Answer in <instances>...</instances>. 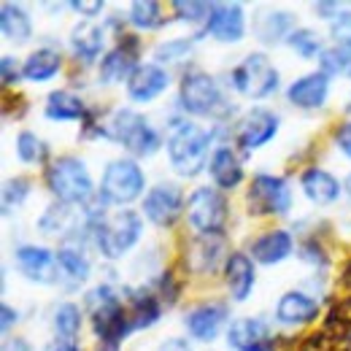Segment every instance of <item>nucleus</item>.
I'll return each instance as SVG.
<instances>
[{
  "mask_svg": "<svg viewBox=\"0 0 351 351\" xmlns=\"http://www.w3.org/2000/svg\"><path fill=\"white\" fill-rule=\"evenodd\" d=\"M214 135H217V130H206L195 122H186L178 117L171 119L168 130H165V149H168L171 168L184 178L200 173L211 162L208 152H211Z\"/></svg>",
  "mask_w": 351,
  "mask_h": 351,
  "instance_id": "obj_1",
  "label": "nucleus"
},
{
  "mask_svg": "<svg viewBox=\"0 0 351 351\" xmlns=\"http://www.w3.org/2000/svg\"><path fill=\"white\" fill-rule=\"evenodd\" d=\"M87 308L92 316V330L100 341V346L119 349L122 341L130 335L132 319L130 311L122 306L117 289L111 284H100L87 295Z\"/></svg>",
  "mask_w": 351,
  "mask_h": 351,
  "instance_id": "obj_2",
  "label": "nucleus"
},
{
  "mask_svg": "<svg viewBox=\"0 0 351 351\" xmlns=\"http://www.w3.org/2000/svg\"><path fill=\"white\" fill-rule=\"evenodd\" d=\"M143 238V219L130 208H122L117 214H106L103 208L97 211L92 224V241L97 252L106 260H122L132 246Z\"/></svg>",
  "mask_w": 351,
  "mask_h": 351,
  "instance_id": "obj_3",
  "label": "nucleus"
},
{
  "mask_svg": "<svg viewBox=\"0 0 351 351\" xmlns=\"http://www.w3.org/2000/svg\"><path fill=\"white\" fill-rule=\"evenodd\" d=\"M46 186L49 192L65 206H87L95 195V184L87 165L79 157H57L46 168Z\"/></svg>",
  "mask_w": 351,
  "mask_h": 351,
  "instance_id": "obj_4",
  "label": "nucleus"
},
{
  "mask_svg": "<svg viewBox=\"0 0 351 351\" xmlns=\"http://www.w3.org/2000/svg\"><path fill=\"white\" fill-rule=\"evenodd\" d=\"M178 106L189 117H224L230 111L219 82L203 71L184 73L178 84Z\"/></svg>",
  "mask_w": 351,
  "mask_h": 351,
  "instance_id": "obj_5",
  "label": "nucleus"
},
{
  "mask_svg": "<svg viewBox=\"0 0 351 351\" xmlns=\"http://www.w3.org/2000/svg\"><path fill=\"white\" fill-rule=\"evenodd\" d=\"M230 84L243 97L263 100L278 89V71L263 51H252L230 71Z\"/></svg>",
  "mask_w": 351,
  "mask_h": 351,
  "instance_id": "obj_6",
  "label": "nucleus"
},
{
  "mask_svg": "<svg viewBox=\"0 0 351 351\" xmlns=\"http://www.w3.org/2000/svg\"><path fill=\"white\" fill-rule=\"evenodd\" d=\"M186 221L197 235H224V227L230 219L227 200L214 186H197L186 197Z\"/></svg>",
  "mask_w": 351,
  "mask_h": 351,
  "instance_id": "obj_7",
  "label": "nucleus"
},
{
  "mask_svg": "<svg viewBox=\"0 0 351 351\" xmlns=\"http://www.w3.org/2000/svg\"><path fill=\"white\" fill-rule=\"evenodd\" d=\"M292 208V186L287 178L257 173L246 189V211L252 217H284Z\"/></svg>",
  "mask_w": 351,
  "mask_h": 351,
  "instance_id": "obj_8",
  "label": "nucleus"
},
{
  "mask_svg": "<svg viewBox=\"0 0 351 351\" xmlns=\"http://www.w3.org/2000/svg\"><path fill=\"white\" fill-rule=\"evenodd\" d=\"M143 186H146V176H143L141 165L135 160H130V157L114 160L103 171L100 197H103V203L128 206V203L138 200L143 195Z\"/></svg>",
  "mask_w": 351,
  "mask_h": 351,
  "instance_id": "obj_9",
  "label": "nucleus"
},
{
  "mask_svg": "<svg viewBox=\"0 0 351 351\" xmlns=\"http://www.w3.org/2000/svg\"><path fill=\"white\" fill-rule=\"evenodd\" d=\"M143 217L157 227H173L184 208V192L173 181H160L143 195Z\"/></svg>",
  "mask_w": 351,
  "mask_h": 351,
  "instance_id": "obj_10",
  "label": "nucleus"
},
{
  "mask_svg": "<svg viewBox=\"0 0 351 351\" xmlns=\"http://www.w3.org/2000/svg\"><path fill=\"white\" fill-rule=\"evenodd\" d=\"M227 346L232 351H276L278 338L267 322L257 319V316H243V319L230 322Z\"/></svg>",
  "mask_w": 351,
  "mask_h": 351,
  "instance_id": "obj_11",
  "label": "nucleus"
},
{
  "mask_svg": "<svg viewBox=\"0 0 351 351\" xmlns=\"http://www.w3.org/2000/svg\"><path fill=\"white\" fill-rule=\"evenodd\" d=\"M278 128H281V119H278L276 111H270V108H252L238 122L235 141H238V146L243 152H254V149H263L265 143H270L276 138Z\"/></svg>",
  "mask_w": 351,
  "mask_h": 351,
  "instance_id": "obj_12",
  "label": "nucleus"
},
{
  "mask_svg": "<svg viewBox=\"0 0 351 351\" xmlns=\"http://www.w3.org/2000/svg\"><path fill=\"white\" fill-rule=\"evenodd\" d=\"M135 46L138 38H132L130 33L122 36V41L108 49L97 65V82L100 84H122L130 82V76L135 73L138 62H135Z\"/></svg>",
  "mask_w": 351,
  "mask_h": 351,
  "instance_id": "obj_13",
  "label": "nucleus"
},
{
  "mask_svg": "<svg viewBox=\"0 0 351 351\" xmlns=\"http://www.w3.org/2000/svg\"><path fill=\"white\" fill-rule=\"evenodd\" d=\"M203 33L219 44H238L246 36V14L241 3H214Z\"/></svg>",
  "mask_w": 351,
  "mask_h": 351,
  "instance_id": "obj_14",
  "label": "nucleus"
},
{
  "mask_svg": "<svg viewBox=\"0 0 351 351\" xmlns=\"http://www.w3.org/2000/svg\"><path fill=\"white\" fill-rule=\"evenodd\" d=\"M14 260H16L19 273H22L27 281H36V284H54V281H60L57 254L44 249V246L22 243V246H16Z\"/></svg>",
  "mask_w": 351,
  "mask_h": 351,
  "instance_id": "obj_15",
  "label": "nucleus"
},
{
  "mask_svg": "<svg viewBox=\"0 0 351 351\" xmlns=\"http://www.w3.org/2000/svg\"><path fill=\"white\" fill-rule=\"evenodd\" d=\"M227 319H230L227 316V306H221V303H203V306H195L186 313L184 324H186V330H189V335L195 341L214 343L219 338V332L224 330Z\"/></svg>",
  "mask_w": 351,
  "mask_h": 351,
  "instance_id": "obj_16",
  "label": "nucleus"
},
{
  "mask_svg": "<svg viewBox=\"0 0 351 351\" xmlns=\"http://www.w3.org/2000/svg\"><path fill=\"white\" fill-rule=\"evenodd\" d=\"M168 84H171V76L162 65L143 62V65L135 68V73L128 82V97L132 103H152L168 89Z\"/></svg>",
  "mask_w": 351,
  "mask_h": 351,
  "instance_id": "obj_17",
  "label": "nucleus"
},
{
  "mask_svg": "<svg viewBox=\"0 0 351 351\" xmlns=\"http://www.w3.org/2000/svg\"><path fill=\"white\" fill-rule=\"evenodd\" d=\"M221 252H224V238L221 235H197L184 249V265L195 276H211L219 265Z\"/></svg>",
  "mask_w": 351,
  "mask_h": 351,
  "instance_id": "obj_18",
  "label": "nucleus"
},
{
  "mask_svg": "<svg viewBox=\"0 0 351 351\" xmlns=\"http://www.w3.org/2000/svg\"><path fill=\"white\" fill-rule=\"evenodd\" d=\"M319 313H322L319 300L300 292V289H292V292L281 295V300L276 306V319L287 327H306V324L319 319Z\"/></svg>",
  "mask_w": 351,
  "mask_h": 351,
  "instance_id": "obj_19",
  "label": "nucleus"
},
{
  "mask_svg": "<svg viewBox=\"0 0 351 351\" xmlns=\"http://www.w3.org/2000/svg\"><path fill=\"white\" fill-rule=\"evenodd\" d=\"M327 97H330V76H324L322 71L306 73L287 87V100L295 108H306V111L322 108L327 103Z\"/></svg>",
  "mask_w": 351,
  "mask_h": 351,
  "instance_id": "obj_20",
  "label": "nucleus"
},
{
  "mask_svg": "<svg viewBox=\"0 0 351 351\" xmlns=\"http://www.w3.org/2000/svg\"><path fill=\"white\" fill-rule=\"evenodd\" d=\"M254 281H257V273H254V263H252L249 254L232 252L224 260V284H227V292L235 303L249 300V295L254 289Z\"/></svg>",
  "mask_w": 351,
  "mask_h": 351,
  "instance_id": "obj_21",
  "label": "nucleus"
},
{
  "mask_svg": "<svg viewBox=\"0 0 351 351\" xmlns=\"http://www.w3.org/2000/svg\"><path fill=\"white\" fill-rule=\"evenodd\" d=\"M300 186H303V195L313 206L319 208H327L332 203H338L341 192H343V184L324 168H306L303 176H300Z\"/></svg>",
  "mask_w": 351,
  "mask_h": 351,
  "instance_id": "obj_22",
  "label": "nucleus"
},
{
  "mask_svg": "<svg viewBox=\"0 0 351 351\" xmlns=\"http://www.w3.org/2000/svg\"><path fill=\"white\" fill-rule=\"evenodd\" d=\"M249 257L260 265H278L284 263L292 252H295V238L287 230H267L263 232L252 246H249Z\"/></svg>",
  "mask_w": 351,
  "mask_h": 351,
  "instance_id": "obj_23",
  "label": "nucleus"
},
{
  "mask_svg": "<svg viewBox=\"0 0 351 351\" xmlns=\"http://www.w3.org/2000/svg\"><path fill=\"white\" fill-rule=\"evenodd\" d=\"M106 44V30L95 22H82L71 30V49L76 54V60H82L84 65H92Z\"/></svg>",
  "mask_w": 351,
  "mask_h": 351,
  "instance_id": "obj_24",
  "label": "nucleus"
},
{
  "mask_svg": "<svg viewBox=\"0 0 351 351\" xmlns=\"http://www.w3.org/2000/svg\"><path fill=\"white\" fill-rule=\"evenodd\" d=\"M208 173H211L214 184H217L219 189H235V186L243 181V165H241L238 154H235L230 146H219V149H214V154H211Z\"/></svg>",
  "mask_w": 351,
  "mask_h": 351,
  "instance_id": "obj_25",
  "label": "nucleus"
},
{
  "mask_svg": "<svg viewBox=\"0 0 351 351\" xmlns=\"http://www.w3.org/2000/svg\"><path fill=\"white\" fill-rule=\"evenodd\" d=\"M44 114L51 122H76V119L87 117V106L79 95H73L68 89H57L46 97Z\"/></svg>",
  "mask_w": 351,
  "mask_h": 351,
  "instance_id": "obj_26",
  "label": "nucleus"
},
{
  "mask_svg": "<svg viewBox=\"0 0 351 351\" xmlns=\"http://www.w3.org/2000/svg\"><path fill=\"white\" fill-rule=\"evenodd\" d=\"M130 292V319L132 330H149L152 324L160 322L162 313V300L160 295L149 292V289H128Z\"/></svg>",
  "mask_w": 351,
  "mask_h": 351,
  "instance_id": "obj_27",
  "label": "nucleus"
},
{
  "mask_svg": "<svg viewBox=\"0 0 351 351\" xmlns=\"http://www.w3.org/2000/svg\"><path fill=\"white\" fill-rule=\"evenodd\" d=\"M0 30H3L5 41L27 44L30 36H33L30 14H27L19 3H3V5H0Z\"/></svg>",
  "mask_w": 351,
  "mask_h": 351,
  "instance_id": "obj_28",
  "label": "nucleus"
},
{
  "mask_svg": "<svg viewBox=\"0 0 351 351\" xmlns=\"http://www.w3.org/2000/svg\"><path fill=\"white\" fill-rule=\"evenodd\" d=\"M62 68V54L57 49H36L25 62H22V79L27 82H36V84H44L49 82L57 71Z\"/></svg>",
  "mask_w": 351,
  "mask_h": 351,
  "instance_id": "obj_29",
  "label": "nucleus"
},
{
  "mask_svg": "<svg viewBox=\"0 0 351 351\" xmlns=\"http://www.w3.org/2000/svg\"><path fill=\"white\" fill-rule=\"evenodd\" d=\"M54 254H57V267H60V281H68V287H82L89 278L92 265L82 249L62 246Z\"/></svg>",
  "mask_w": 351,
  "mask_h": 351,
  "instance_id": "obj_30",
  "label": "nucleus"
},
{
  "mask_svg": "<svg viewBox=\"0 0 351 351\" xmlns=\"http://www.w3.org/2000/svg\"><path fill=\"white\" fill-rule=\"evenodd\" d=\"M292 16L287 11H263L254 19V33L263 44H281L292 36Z\"/></svg>",
  "mask_w": 351,
  "mask_h": 351,
  "instance_id": "obj_31",
  "label": "nucleus"
},
{
  "mask_svg": "<svg viewBox=\"0 0 351 351\" xmlns=\"http://www.w3.org/2000/svg\"><path fill=\"white\" fill-rule=\"evenodd\" d=\"M51 327L54 335L62 341H76L79 330H82V308L76 303H60L51 313Z\"/></svg>",
  "mask_w": 351,
  "mask_h": 351,
  "instance_id": "obj_32",
  "label": "nucleus"
},
{
  "mask_svg": "<svg viewBox=\"0 0 351 351\" xmlns=\"http://www.w3.org/2000/svg\"><path fill=\"white\" fill-rule=\"evenodd\" d=\"M132 27L138 30H157L165 25V14H162V5L154 3V0H135L130 5V14H128Z\"/></svg>",
  "mask_w": 351,
  "mask_h": 351,
  "instance_id": "obj_33",
  "label": "nucleus"
},
{
  "mask_svg": "<svg viewBox=\"0 0 351 351\" xmlns=\"http://www.w3.org/2000/svg\"><path fill=\"white\" fill-rule=\"evenodd\" d=\"M49 154V146L33 130H22L16 135V157L25 165H41Z\"/></svg>",
  "mask_w": 351,
  "mask_h": 351,
  "instance_id": "obj_34",
  "label": "nucleus"
},
{
  "mask_svg": "<svg viewBox=\"0 0 351 351\" xmlns=\"http://www.w3.org/2000/svg\"><path fill=\"white\" fill-rule=\"evenodd\" d=\"M287 44L292 46L303 60H319L322 51L327 49V46L322 44L319 33H313V30H308V27H295L292 36L287 38Z\"/></svg>",
  "mask_w": 351,
  "mask_h": 351,
  "instance_id": "obj_35",
  "label": "nucleus"
},
{
  "mask_svg": "<svg viewBox=\"0 0 351 351\" xmlns=\"http://www.w3.org/2000/svg\"><path fill=\"white\" fill-rule=\"evenodd\" d=\"M319 68L324 76H351V54L341 46H327L319 57Z\"/></svg>",
  "mask_w": 351,
  "mask_h": 351,
  "instance_id": "obj_36",
  "label": "nucleus"
},
{
  "mask_svg": "<svg viewBox=\"0 0 351 351\" xmlns=\"http://www.w3.org/2000/svg\"><path fill=\"white\" fill-rule=\"evenodd\" d=\"M189 54H192V41H186V38H173V41H165V44L154 46V60H157V65H176V62H184Z\"/></svg>",
  "mask_w": 351,
  "mask_h": 351,
  "instance_id": "obj_37",
  "label": "nucleus"
},
{
  "mask_svg": "<svg viewBox=\"0 0 351 351\" xmlns=\"http://www.w3.org/2000/svg\"><path fill=\"white\" fill-rule=\"evenodd\" d=\"M27 195H30V181L25 176H16V178L5 181V186H3V211L5 214L16 211L27 200Z\"/></svg>",
  "mask_w": 351,
  "mask_h": 351,
  "instance_id": "obj_38",
  "label": "nucleus"
},
{
  "mask_svg": "<svg viewBox=\"0 0 351 351\" xmlns=\"http://www.w3.org/2000/svg\"><path fill=\"white\" fill-rule=\"evenodd\" d=\"M211 8H214V3H192V0L189 3L176 0L173 3L176 19H181V22H208Z\"/></svg>",
  "mask_w": 351,
  "mask_h": 351,
  "instance_id": "obj_39",
  "label": "nucleus"
},
{
  "mask_svg": "<svg viewBox=\"0 0 351 351\" xmlns=\"http://www.w3.org/2000/svg\"><path fill=\"white\" fill-rule=\"evenodd\" d=\"M330 30H332L335 46L346 49L351 54V11H341V16L330 22Z\"/></svg>",
  "mask_w": 351,
  "mask_h": 351,
  "instance_id": "obj_40",
  "label": "nucleus"
},
{
  "mask_svg": "<svg viewBox=\"0 0 351 351\" xmlns=\"http://www.w3.org/2000/svg\"><path fill=\"white\" fill-rule=\"evenodd\" d=\"M0 76H3V87H11L14 82H19V76H22L19 62L14 57L3 54V60H0Z\"/></svg>",
  "mask_w": 351,
  "mask_h": 351,
  "instance_id": "obj_41",
  "label": "nucleus"
},
{
  "mask_svg": "<svg viewBox=\"0 0 351 351\" xmlns=\"http://www.w3.org/2000/svg\"><path fill=\"white\" fill-rule=\"evenodd\" d=\"M300 257L303 260H308V263H313V265H327V257L322 254V246L311 238V241H306L303 246H300Z\"/></svg>",
  "mask_w": 351,
  "mask_h": 351,
  "instance_id": "obj_42",
  "label": "nucleus"
},
{
  "mask_svg": "<svg viewBox=\"0 0 351 351\" xmlns=\"http://www.w3.org/2000/svg\"><path fill=\"white\" fill-rule=\"evenodd\" d=\"M332 138H335V146L351 160V119L343 122L341 128H335V135H332Z\"/></svg>",
  "mask_w": 351,
  "mask_h": 351,
  "instance_id": "obj_43",
  "label": "nucleus"
},
{
  "mask_svg": "<svg viewBox=\"0 0 351 351\" xmlns=\"http://www.w3.org/2000/svg\"><path fill=\"white\" fill-rule=\"evenodd\" d=\"M71 8L79 11V14H84V16H97L103 11V0H73Z\"/></svg>",
  "mask_w": 351,
  "mask_h": 351,
  "instance_id": "obj_44",
  "label": "nucleus"
},
{
  "mask_svg": "<svg viewBox=\"0 0 351 351\" xmlns=\"http://www.w3.org/2000/svg\"><path fill=\"white\" fill-rule=\"evenodd\" d=\"M313 11L322 16V19H338L341 16V5L338 3H313Z\"/></svg>",
  "mask_w": 351,
  "mask_h": 351,
  "instance_id": "obj_45",
  "label": "nucleus"
},
{
  "mask_svg": "<svg viewBox=\"0 0 351 351\" xmlns=\"http://www.w3.org/2000/svg\"><path fill=\"white\" fill-rule=\"evenodd\" d=\"M157 351H195L189 346V341H184V338H168V341H162Z\"/></svg>",
  "mask_w": 351,
  "mask_h": 351,
  "instance_id": "obj_46",
  "label": "nucleus"
},
{
  "mask_svg": "<svg viewBox=\"0 0 351 351\" xmlns=\"http://www.w3.org/2000/svg\"><path fill=\"white\" fill-rule=\"evenodd\" d=\"M44 351H82L79 341H62V338H54Z\"/></svg>",
  "mask_w": 351,
  "mask_h": 351,
  "instance_id": "obj_47",
  "label": "nucleus"
},
{
  "mask_svg": "<svg viewBox=\"0 0 351 351\" xmlns=\"http://www.w3.org/2000/svg\"><path fill=\"white\" fill-rule=\"evenodd\" d=\"M0 313H3V332H8V330H11V324H16L19 313H16V308L5 306V303H3V308H0Z\"/></svg>",
  "mask_w": 351,
  "mask_h": 351,
  "instance_id": "obj_48",
  "label": "nucleus"
},
{
  "mask_svg": "<svg viewBox=\"0 0 351 351\" xmlns=\"http://www.w3.org/2000/svg\"><path fill=\"white\" fill-rule=\"evenodd\" d=\"M3 351H33V349H30V343L25 338H8L3 343Z\"/></svg>",
  "mask_w": 351,
  "mask_h": 351,
  "instance_id": "obj_49",
  "label": "nucleus"
},
{
  "mask_svg": "<svg viewBox=\"0 0 351 351\" xmlns=\"http://www.w3.org/2000/svg\"><path fill=\"white\" fill-rule=\"evenodd\" d=\"M343 186H346V192H349V197H351V173H349V178H346V184H343Z\"/></svg>",
  "mask_w": 351,
  "mask_h": 351,
  "instance_id": "obj_50",
  "label": "nucleus"
}]
</instances>
